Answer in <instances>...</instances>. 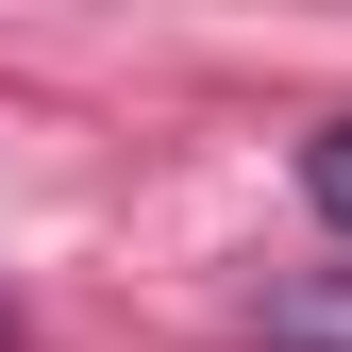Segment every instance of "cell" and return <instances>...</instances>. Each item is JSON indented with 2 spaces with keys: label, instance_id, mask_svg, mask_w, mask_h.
I'll list each match as a JSON object with an SVG mask.
<instances>
[{
  "label": "cell",
  "instance_id": "obj_1",
  "mask_svg": "<svg viewBox=\"0 0 352 352\" xmlns=\"http://www.w3.org/2000/svg\"><path fill=\"white\" fill-rule=\"evenodd\" d=\"M302 201L352 235V118H319V135H302Z\"/></svg>",
  "mask_w": 352,
  "mask_h": 352
},
{
  "label": "cell",
  "instance_id": "obj_2",
  "mask_svg": "<svg viewBox=\"0 0 352 352\" xmlns=\"http://www.w3.org/2000/svg\"><path fill=\"white\" fill-rule=\"evenodd\" d=\"M0 352H17V302H0Z\"/></svg>",
  "mask_w": 352,
  "mask_h": 352
}]
</instances>
